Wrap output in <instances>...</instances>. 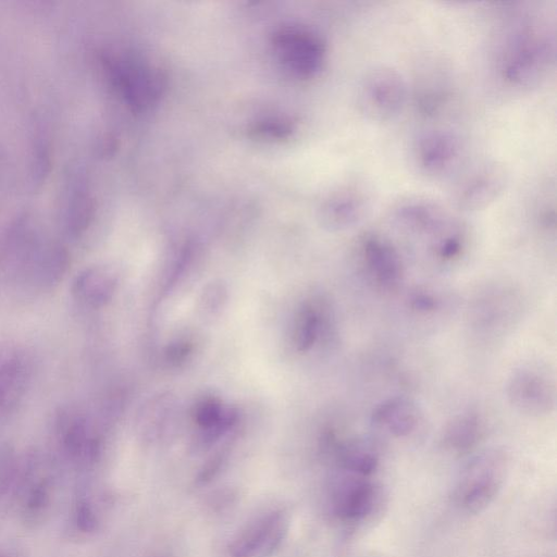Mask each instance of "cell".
<instances>
[{
    "label": "cell",
    "instance_id": "1",
    "mask_svg": "<svg viewBox=\"0 0 557 557\" xmlns=\"http://www.w3.org/2000/svg\"><path fill=\"white\" fill-rule=\"evenodd\" d=\"M554 60V39L537 23L518 29L504 53L502 74L516 87L534 86L545 77Z\"/></svg>",
    "mask_w": 557,
    "mask_h": 557
},
{
    "label": "cell",
    "instance_id": "2",
    "mask_svg": "<svg viewBox=\"0 0 557 557\" xmlns=\"http://www.w3.org/2000/svg\"><path fill=\"white\" fill-rule=\"evenodd\" d=\"M507 471V457L499 449H486L465 465L457 481L454 498L467 513L487 508L499 493Z\"/></svg>",
    "mask_w": 557,
    "mask_h": 557
},
{
    "label": "cell",
    "instance_id": "3",
    "mask_svg": "<svg viewBox=\"0 0 557 557\" xmlns=\"http://www.w3.org/2000/svg\"><path fill=\"white\" fill-rule=\"evenodd\" d=\"M408 89L403 75L389 66L368 70L357 88V107L373 122L394 119L404 108Z\"/></svg>",
    "mask_w": 557,
    "mask_h": 557
},
{
    "label": "cell",
    "instance_id": "4",
    "mask_svg": "<svg viewBox=\"0 0 557 557\" xmlns=\"http://www.w3.org/2000/svg\"><path fill=\"white\" fill-rule=\"evenodd\" d=\"M382 493L372 476L339 469L331 491L334 516L345 523H362L380 508Z\"/></svg>",
    "mask_w": 557,
    "mask_h": 557
},
{
    "label": "cell",
    "instance_id": "5",
    "mask_svg": "<svg viewBox=\"0 0 557 557\" xmlns=\"http://www.w3.org/2000/svg\"><path fill=\"white\" fill-rule=\"evenodd\" d=\"M288 528L285 510L267 511L234 536L227 547L228 557H271L284 542Z\"/></svg>",
    "mask_w": 557,
    "mask_h": 557
},
{
    "label": "cell",
    "instance_id": "6",
    "mask_svg": "<svg viewBox=\"0 0 557 557\" xmlns=\"http://www.w3.org/2000/svg\"><path fill=\"white\" fill-rule=\"evenodd\" d=\"M273 42L280 61L293 74L307 78L323 69L326 45L318 34L301 28H286L274 36Z\"/></svg>",
    "mask_w": 557,
    "mask_h": 557
},
{
    "label": "cell",
    "instance_id": "7",
    "mask_svg": "<svg viewBox=\"0 0 557 557\" xmlns=\"http://www.w3.org/2000/svg\"><path fill=\"white\" fill-rule=\"evenodd\" d=\"M507 397L520 413L529 417L546 416L555 406V384L548 373L539 367L522 366L508 380Z\"/></svg>",
    "mask_w": 557,
    "mask_h": 557
},
{
    "label": "cell",
    "instance_id": "8",
    "mask_svg": "<svg viewBox=\"0 0 557 557\" xmlns=\"http://www.w3.org/2000/svg\"><path fill=\"white\" fill-rule=\"evenodd\" d=\"M108 70L125 100L136 110L153 104L161 95V74L131 57L109 59Z\"/></svg>",
    "mask_w": 557,
    "mask_h": 557
},
{
    "label": "cell",
    "instance_id": "9",
    "mask_svg": "<svg viewBox=\"0 0 557 557\" xmlns=\"http://www.w3.org/2000/svg\"><path fill=\"white\" fill-rule=\"evenodd\" d=\"M392 214L401 228L431 236L433 243L458 226L437 203L421 197L401 199L393 208Z\"/></svg>",
    "mask_w": 557,
    "mask_h": 557
},
{
    "label": "cell",
    "instance_id": "10",
    "mask_svg": "<svg viewBox=\"0 0 557 557\" xmlns=\"http://www.w3.org/2000/svg\"><path fill=\"white\" fill-rule=\"evenodd\" d=\"M461 154L459 137L451 131L435 128L416 140L413 157L418 169L428 176H440L458 162Z\"/></svg>",
    "mask_w": 557,
    "mask_h": 557
},
{
    "label": "cell",
    "instance_id": "11",
    "mask_svg": "<svg viewBox=\"0 0 557 557\" xmlns=\"http://www.w3.org/2000/svg\"><path fill=\"white\" fill-rule=\"evenodd\" d=\"M508 181L506 169L497 162L484 163L470 172L456 193L457 206L466 211L488 207L503 193Z\"/></svg>",
    "mask_w": 557,
    "mask_h": 557
},
{
    "label": "cell",
    "instance_id": "12",
    "mask_svg": "<svg viewBox=\"0 0 557 557\" xmlns=\"http://www.w3.org/2000/svg\"><path fill=\"white\" fill-rule=\"evenodd\" d=\"M360 252L367 272L383 289L393 290L403 281L404 264L395 246L377 234H366L360 240Z\"/></svg>",
    "mask_w": 557,
    "mask_h": 557
},
{
    "label": "cell",
    "instance_id": "13",
    "mask_svg": "<svg viewBox=\"0 0 557 557\" xmlns=\"http://www.w3.org/2000/svg\"><path fill=\"white\" fill-rule=\"evenodd\" d=\"M421 413L417 405L406 397H392L383 400L372 411V424L395 436L406 437L419 426Z\"/></svg>",
    "mask_w": 557,
    "mask_h": 557
},
{
    "label": "cell",
    "instance_id": "14",
    "mask_svg": "<svg viewBox=\"0 0 557 557\" xmlns=\"http://www.w3.org/2000/svg\"><path fill=\"white\" fill-rule=\"evenodd\" d=\"M367 198L357 187L345 188L333 195L322 208L323 223L333 231L354 227L364 216Z\"/></svg>",
    "mask_w": 557,
    "mask_h": 557
},
{
    "label": "cell",
    "instance_id": "15",
    "mask_svg": "<svg viewBox=\"0 0 557 557\" xmlns=\"http://www.w3.org/2000/svg\"><path fill=\"white\" fill-rule=\"evenodd\" d=\"M32 367L21 354L0 361V411L10 412L22 401L28 387Z\"/></svg>",
    "mask_w": 557,
    "mask_h": 557
},
{
    "label": "cell",
    "instance_id": "16",
    "mask_svg": "<svg viewBox=\"0 0 557 557\" xmlns=\"http://www.w3.org/2000/svg\"><path fill=\"white\" fill-rule=\"evenodd\" d=\"M116 288V276L103 267L82 270L72 284L73 296L86 306L98 308L108 304Z\"/></svg>",
    "mask_w": 557,
    "mask_h": 557
},
{
    "label": "cell",
    "instance_id": "17",
    "mask_svg": "<svg viewBox=\"0 0 557 557\" xmlns=\"http://www.w3.org/2000/svg\"><path fill=\"white\" fill-rule=\"evenodd\" d=\"M483 425L480 417L472 411L455 414L444 426L442 443L455 454H467L480 442Z\"/></svg>",
    "mask_w": 557,
    "mask_h": 557
},
{
    "label": "cell",
    "instance_id": "18",
    "mask_svg": "<svg viewBox=\"0 0 557 557\" xmlns=\"http://www.w3.org/2000/svg\"><path fill=\"white\" fill-rule=\"evenodd\" d=\"M320 331V317L310 305L299 311L295 330V342L298 350L306 351L315 343Z\"/></svg>",
    "mask_w": 557,
    "mask_h": 557
},
{
    "label": "cell",
    "instance_id": "19",
    "mask_svg": "<svg viewBox=\"0 0 557 557\" xmlns=\"http://www.w3.org/2000/svg\"><path fill=\"white\" fill-rule=\"evenodd\" d=\"M231 413H224L220 403L214 399H205L199 403L195 410V420L203 429L211 431L226 428L232 419Z\"/></svg>",
    "mask_w": 557,
    "mask_h": 557
},
{
    "label": "cell",
    "instance_id": "20",
    "mask_svg": "<svg viewBox=\"0 0 557 557\" xmlns=\"http://www.w3.org/2000/svg\"><path fill=\"white\" fill-rule=\"evenodd\" d=\"M465 245L462 231L457 226L433 243L434 255L442 261H450L457 258Z\"/></svg>",
    "mask_w": 557,
    "mask_h": 557
},
{
    "label": "cell",
    "instance_id": "21",
    "mask_svg": "<svg viewBox=\"0 0 557 557\" xmlns=\"http://www.w3.org/2000/svg\"><path fill=\"white\" fill-rule=\"evenodd\" d=\"M409 305L413 310L426 313L437 308V300L428 292L417 290L410 295Z\"/></svg>",
    "mask_w": 557,
    "mask_h": 557
},
{
    "label": "cell",
    "instance_id": "22",
    "mask_svg": "<svg viewBox=\"0 0 557 557\" xmlns=\"http://www.w3.org/2000/svg\"><path fill=\"white\" fill-rule=\"evenodd\" d=\"M188 346H189L188 343H181V342L172 345L168 352L169 358L174 361L182 360L190 350V348Z\"/></svg>",
    "mask_w": 557,
    "mask_h": 557
}]
</instances>
